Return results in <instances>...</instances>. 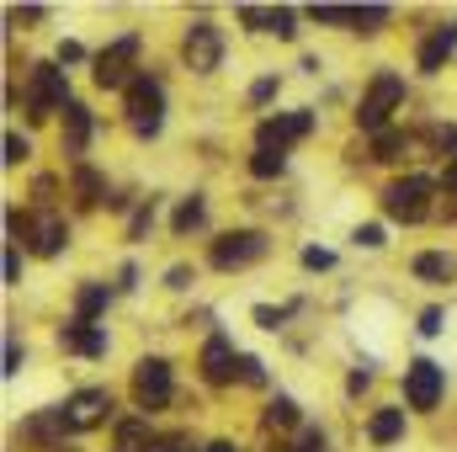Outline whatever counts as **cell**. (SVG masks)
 <instances>
[{"label":"cell","instance_id":"cell-30","mask_svg":"<svg viewBox=\"0 0 457 452\" xmlns=\"http://www.w3.org/2000/svg\"><path fill=\"white\" fill-rule=\"evenodd\" d=\"M149 224H154V197L133 208V224H128V239H144V229H149Z\"/></svg>","mask_w":457,"mask_h":452},{"label":"cell","instance_id":"cell-31","mask_svg":"<svg viewBox=\"0 0 457 452\" xmlns=\"http://www.w3.org/2000/svg\"><path fill=\"white\" fill-rule=\"evenodd\" d=\"M361 250H383V224H356V234H351Z\"/></svg>","mask_w":457,"mask_h":452},{"label":"cell","instance_id":"cell-6","mask_svg":"<svg viewBox=\"0 0 457 452\" xmlns=\"http://www.w3.org/2000/svg\"><path fill=\"white\" fill-rule=\"evenodd\" d=\"M442 394H447V372L431 356H415L404 367V399H410V410H436Z\"/></svg>","mask_w":457,"mask_h":452},{"label":"cell","instance_id":"cell-26","mask_svg":"<svg viewBox=\"0 0 457 452\" xmlns=\"http://www.w3.org/2000/svg\"><path fill=\"white\" fill-rule=\"evenodd\" d=\"M75 192H80V203L91 208V203H102V192H107V181H102V176H96L91 165H80V171H75Z\"/></svg>","mask_w":457,"mask_h":452},{"label":"cell","instance_id":"cell-20","mask_svg":"<svg viewBox=\"0 0 457 452\" xmlns=\"http://www.w3.org/2000/svg\"><path fill=\"white\" fill-rule=\"evenodd\" d=\"M415 277H420V282H453L457 261L447 250H426V255H415Z\"/></svg>","mask_w":457,"mask_h":452},{"label":"cell","instance_id":"cell-19","mask_svg":"<svg viewBox=\"0 0 457 452\" xmlns=\"http://www.w3.org/2000/svg\"><path fill=\"white\" fill-rule=\"evenodd\" d=\"M107 304H112V288H107V282H86V288L75 293V320H80V325H96V314H102Z\"/></svg>","mask_w":457,"mask_h":452},{"label":"cell","instance_id":"cell-27","mask_svg":"<svg viewBox=\"0 0 457 452\" xmlns=\"http://www.w3.org/2000/svg\"><path fill=\"white\" fill-rule=\"evenodd\" d=\"M266 426H282V431H287V426H298V405H293L287 394H277V399L266 405Z\"/></svg>","mask_w":457,"mask_h":452},{"label":"cell","instance_id":"cell-44","mask_svg":"<svg viewBox=\"0 0 457 452\" xmlns=\"http://www.w3.org/2000/svg\"><path fill=\"white\" fill-rule=\"evenodd\" d=\"M436 144L442 149H457V128H436Z\"/></svg>","mask_w":457,"mask_h":452},{"label":"cell","instance_id":"cell-1","mask_svg":"<svg viewBox=\"0 0 457 452\" xmlns=\"http://www.w3.org/2000/svg\"><path fill=\"white\" fill-rule=\"evenodd\" d=\"M404 102V75L399 70H378L372 75V86H367V96L356 102V122L367 128V133H383V122H388V113Z\"/></svg>","mask_w":457,"mask_h":452},{"label":"cell","instance_id":"cell-16","mask_svg":"<svg viewBox=\"0 0 457 452\" xmlns=\"http://www.w3.org/2000/svg\"><path fill=\"white\" fill-rule=\"evenodd\" d=\"M70 431V415H64V405L59 410H43V415H32L27 426H21V442H37V448H54L59 437Z\"/></svg>","mask_w":457,"mask_h":452},{"label":"cell","instance_id":"cell-28","mask_svg":"<svg viewBox=\"0 0 457 452\" xmlns=\"http://www.w3.org/2000/svg\"><path fill=\"white\" fill-rule=\"evenodd\" d=\"M383 21H388V5H356V21H351V27H356V32H378Z\"/></svg>","mask_w":457,"mask_h":452},{"label":"cell","instance_id":"cell-39","mask_svg":"<svg viewBox=\"0 0 457 452\" xmlns=\"http://www.w3.org/2000/svg\"><path fill=\"white\" fill-rule=\"evenodd\" d=\"M154 452H197L192 437H165V442H154Z\"/></svg>","mask_w":457,"mask_h":452},{"label":"cell","instance_id":"cell-29","mask_svg":"<svg viewBox=\"0 0 457 452\" xmlns=\"http://www.w3.org/2000/svg\"><path fill=\"white\" fill-rule=\"evenodd\" d=\"M309 16L325 21V27H341V21H356V5H314Z\"/></svg>","mask_w":457,"mask_h":452},{"label":"cell","instance_id":"cell-23","mask_svg":"<svg viewBox=\"0 0 457 452\" xmlns=\"http://www.w3.org/2000/svg\"><path fill=\"white\" fill-rule=\"evenodd\" d=\"M404 149H410V138H404V133H394V128L372 133V160H399Z\"/></svg>","mask_w":457,"mask_h":452},{"label":"cell","instance_id":"cell-37","mask_svg":"<svg viewBox=\"0 0 457 452\" xmlns=\"http://www.w3.org/2000/svg\"><path fill=\"white\" fill-rule=\"evenodd\" d=\"M5 282H11V288L21 282V250H16V239L5 245Z\"/></svg>","mask_w":457,"mask_h":452},{"label":"cell","instance_id":"cell-2","mask_svg":"<svg viewBox=\"0 0 457 452\" xmlns=\"http://www.w3.org/2000/svg\"><path fill=\"white\" fill-rule=\"evenodd\" d=\"M431 192H436L431 176H404V181H394V187L383 192V213H388L394 224H420V219L431 213Z\"/></svg>","mask_w":457,"mask_h":452},{"label":"cell","instance_id":"cell-25","mask_svg":"<svg viewBox=\"0 0 457 452\" xmlns=\"http://www.w3.org/2000/svg\"><path fill=\"white\" fill-rule=\"evenodd\" d=\"M266 32H277V38H298V11H293V5H271V11H266Z\"/></svg>","mask_w":457,"mask_h":452},{"label":"cell","instance_id":"cell-15","mask_svg":"<svg viewBox=\"0 0 457 452\" xmlns=\"http://www.w3.org/2000/svg\"><path fill=\"white\" fill-rule=\"evenodd\" d=\"M59 346H64V351H75V356H107V331H102V325H80V320H75V325H64V331H59Z\"/></svg>","mask_w":457,"mask_h":452},{"label":"cell","instance_id":"cell-18","mask_svg":"<svg viewBox=\"0 0 457 452\" xmlns=\"http://www.w3.org/2000/svg\"><path fill=\"white\" fill-rule=\"evenodd\" d=\"M86 138H91V107L70 102V107H64V155H80Z\"/></svg>","mask_w":457,"mask_h":452},{"label":"cell","instance_id":"cell-45","mask_svg":"<svg viewBox=\"0 0 457 452\" xmlns=\"http://www.w3.org/2000/svg\"><path fill=\"white\" fill-rule=\"evenodd\" d=\"M203 452H239V448H234V442H208Z\"/></svg>","mask_w":457,"mask_h":452},{"label":"cell","instance_id":"cell-11","mask_svg":"<svg viewBox=\"0 0 457 452\" xmlns=\"http://www.w3.org/2000/svg\"><path fill=\"white\" fill-rule=\"evenodd\" d=\"M107 410H112V394H107V389H80V394L64 405L70 431H91V426H102V421H107Z\"/></svg>","mask_w":457,"mask_h":452},{"label":"cell","instance_id":"cell-22","mask_svg":"<svg viewBox=\"0 0 457 452\" xmlns=\"http://www.w3.org/2000/svg\"><path fill=\"white\" fill-rule=\"evenodd\" d=\"M203 213H208V197H203V192H192V197H181V208H176L170 229H176V234H192V229L203 224Z\"/></svg>","mask_w":457,"mask_h":452},{"label":"cell","instance_id":"cell-21","mask_svg":"<svg viewBox=\"0 0 457 452\" xmlns=\"http://www.w3.org/2000/svg\"><path fill=\"white\" fill-rule=\"evenodd\" d=\"M117 452H154V437H149V421H117Z\"/></svg>","mask_w":457,"mask_h":452},{"label":"cell","instance_id":"cell-12","mask_svg":"<svg viewBox=\"0 0 457 452\" xmlns=\"http://www.w3.org/2000/svg\"><path fill=\"white\" fill-rule=\"evenodd\" d=\"M457 54V21H442L426 43H420V54H415V64L426 70V75H436V70H447V59Z\"/></svg>","mask_w":457,"mask_h":452},{"label":"cell","instance_id":"cell-38","mask_svg":"<svg viewBox=\"0 0 457 452\" xmlns=\"http://www.w3.org/2000/svg\"><path fill=\"white\" fill-rule=\"evenodd\" d=\"M21 372V346H16V336L5 340V378H16Z\"/></svg>","mask_w":457,"mask_h":452},{"label":"cell","instance_id":"cell-7","mask_svg":"<svg viewBox=\"0 0 457 452\" xmlns=\"http://www.w3.org/2000/svg\"><path fill=\"white\" fill-rule=\"evenodd\" d=\"M309 133H314V113H309V107H298V113L261 117V128H255V144H261V149H277V155H287V144H298V138H309Z\"/></svg>","mask_w":457,"mask_h":452},{"label":"cell","instance_id":"cell-14","mask_svg":"<svg viewBox=\"0 0 457 452\" xmlns=\"http://www.w3.org/2000/svg\"><path fill=\"white\" fill-rule=\"evenodd\" d=\"M27 234H32V250H37V255H59V250L70 245V224H64L59 213H32V219H27Z\"/></svg>","mask_w":457,"mask_h":452},{"label":"cell","instance_id":"cell-33","mask_svg":"<svg viewBox=\"0 0 457 452\" xmlns=\"http://www.w3.org/2000/svg\"><path fill=\"white\" fill-rule=\"evenodd\" d=\"M255 325H261V331H282V325H287V309H271V304H261V309H255Z\"/></svg>","mask_w":457,"mask_h":452},{"label":"cell","instance_id":"cell-24","mask_svg":"<svg viewBox=\"0 0 457 452\" xmlns=\"http://www.w3.org/2000/svg\"><path fill=\"white\" fill-rule=\"evenodd\" d=\"M282 171H287V155H277V149H255V155H250V176L271 181V176H282Z\"/></svg>","mask_w":457,"mask_h":452},{"label":"cell","instance_id":"cell-42","mask_svg":"<svg viewBox=\"0 0 457 452\" xmlns=\"http://www.w3.org/2000/svg\"><path fill=\"white\" fill-rule=\"evenodd\" d=\"M165 282H170V288H192V266H170Z\"/></svg>","mask_w":457,"mask_h":452},{"label":"cell","instance_id":"cell-32","mask_svg":"<svg viewBox=\"0 0 457 452\" xmlns=\"http://www.w3.org/2000/svg\"><path fill=\"white\" fill-rule=\"evenodd\" d=\"M27 155H32V144H27L21 133H5V165H21Z\"/></svg>","mask_w":457,"mask_h":452},{"label":"cell","instance_id":"cell-3","mask_svg":"<svg viewBox=\"0 0 457 452\" xmlns=\"http://www.w3.org/2000/svg\"><path fill=\"white\" fill-rule=\"evenodd\" d=\"M138 43H144L138 32H122L117 43H107V48L96 54V70H91V75H96V86H102V91H117V86L128 91V86L138 80V75H133V59H138Z\"/></svg>","mask_w":457,"mask_h":452},{"label":"cell","instance_id":"cell-40","mask_svg":"<svg viewBox=\"0 0 457 452\" xmlns=\"http://www.w3.org/2000/svg\"><path fill=\"white\" fill-rule=\"evenodd\" d=\"M420 336H442V309H426L420 314Z\"/></svg>","mask_w":457,"mask_h":452},{"label":"cell","instance_id":"cell-17","mask_svg":"<svg viewBox=\"0 0 457 452\" xmlns=\"http://www.w3.org/2000/svg\"><path fill=\"white\" fill-rule=\"evenodd\" d=\"M367 437H372L378 448L399 442V437H404V410H399V405H383V410H372V421H367Z\"/></svg>","mask_w":457,"mask_h":452},{"label":"cell","instance_id":"cell-36","mask_svg":"<svg viewBox=\"0 0 457 452\" xmlns=\"http://www.w3.org/2000/svg\"><path fill=\"white\" fill-rule=\"evenodd\" d=\"M271 96H277V75H261V80L250 86V102L261 107V102H271Z\"/></svg>","mask_w":457,"mask_h":452},{"label":"cell","instance_id":"cell-9","mask_svg":"<svg viewBox=\"0 0 457 452\" xmlns=\"http://www.w3.org/2000/svg\"><path fill=\"white\" fill-rule=\"evenodd\" d=\"M181 59H187L197 75H213L219 59H224V32H219L213 21H192L187 38H181Z\"/></svg>","mask_w":457,"mask_h":452},{"label":"cell","instance_id":"cell-41","mask_svg":"<svg viewBox=\"0 0 457 452\" xmlns=\"http://www.w3.org/2000/svg\"><path fill=\"white\" fill-rule=\"evenodd\" d=\"M80 59H86V48H80V43H64V48H59V64H80Z\"/></svg>","mask_w":457,"mask_h":452},{"label":"cell","instance_id":"cell-13","mask_svg":"<svg viewBox=\"0 0 457 452\" xmlns=\"http://www.w3.org/2000/svg\"><path fill=\"white\" fill-rule=\"evenodd\" d=\"M239 356H234V346H228V336H208V346H203V378L213 383V389H224V383H234V367Z\"/></svg>","mask_w":457,"mask_h":452},{"label":"cell","instance_id":"cell-8","mask_svg":"<svg viewBox=\"0 0 457 452\" xmlns=\"http://www.w3.org/2000/svg\"><path fill=\"white\" fill-rule=\"evenodd\" d=\"M160 107H165V86H160L154 75H138V80L128 86V113H133V133L154 138V133H160Z\"/></svg>","mask_w":457,"mask_h":452},{"label":"cell","instance_id":"cell-43","mask_svg":"<svg viewBox=\"0 0 457 452\" xmlns=\"http://www.w3.org/2000/svg\"><path fill=\"white\" fill-rule=\"evenodd\" d=\"M298 452H325V437H320V431H303V442H298Z\"/></svg>","mask_w":457,"mask_h":452},{"label":"cell","instance_id":"cell-10","mask_svg":"<svg viewBox=\"0 0 457 452\" xmlns=\"http://www.w3.org/2000/svg\"><path fill=\"white\" fill-rule=\"evenodd\" d=\"M133 399H138V410L170 405V362H165V356H144V362L133 367Z\"/></svg>","mask_w":457,"mask_h":452},{"label":"cell","instance_id":"cell-5","mask_svg":"<svg viewBox=\"0 0 457 452\" xmlns=\"http://www.w3.org/2000/svg\"><path fill=\"white\" fill-rule=\"evenodd\" d=\"M59 107H70V80H64V70H59V64H32V70H27V113L48 117V113H59Z\"/></svg>","mask_w":457,"mask_h":452},{"label":"cell","instance_id":"cell-4","mask_svg":"<svg viewBox=\"0 0 457 452\" xmlns=\"http://www.w3.org/2000/svg\"><path fill=\"white\" fill-rule=\"evenodd\" d=\"M271 250V239L261 234V229H228L213 239V250H208V261L219 266V272H239V266H250V261H261Z\"/></svg>","mask_w":457,"mask_h":452},{"label":"cell","instance_id":"cell-34","mask_svg":"<svg viewBox=\"0 0 457 452\" xmlns=\"http://www.w3.org/2000/svg\"><path fill=\"white\" fill-rule=\"evenodd\" d=\"M303 266H309V272H330V266H336V255H330V250H320V245H309V250H303Z\"/></svg>","mask_w":457,"mask_h":452},{"label":"cell","instance_id":"cell-35","mask_svg":"<svg viewBox=\"0 0 457 452\" xmlns=\"http://www.w3.org/2000/svg\"><path fill=\"white\" fill-rule=\"evenodd\" d=\"M239 383H255V389H261V383H266V367H261L255 356H239Z\"/></svg>","mask_w":457,"mask_h":452}]
</instances>
